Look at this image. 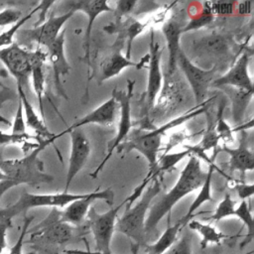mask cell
I'll list each match as a JSON object with an SVG mask.
<instances>
[{
    "mask_svg": "<svg viewBox=\"0 0 254 254\" xmlns=\"http://www.w3.org/2000/svg\"><path fill=\"white\" fill-rule=\"evenodd\" d=\"M205 178L206 172L202 171L199 159L192 155L190 156L175 186L149 208V213L145 221L146 233L155 229L162 218L166 214L171 213L172 208L182 198L198 190L202 186Z\"/></svg>",
    "mask_w": 254,
    "mask_h": 254,
    "instance_id": "6da1fadb",
    "label": "cell"
},
{
    "mask_svg": "<svg viewBox=\"0 0 254 254\" xmlns=\"http://www.w3.org/2000/svg\"><path fill=\"white\" fill-rule=\"evenodd\" d=\"M206 110L207 106L204 102L201 105H196L190 111L168 121L160 127L153 128L152 130L136 132L135 135H132L131 137L127 138V140H125L116 149L117 153H129L132 150L138 151L147 159L149 164V171H152L157 166L158 154L162 144V138L165 135V133L170 129L180 126L181 124L189 121L190 119H192L197 115L204 113Z\"/></svg>",
    "mask_w": 254,
    "mask_h": 254,
    "instance_id": "7a4b0ae2",
    "label": "cell"
},
{
    "mask_svg": "<svg viewBox=\"0 0 254 254\" xmlns=\"http://www.w3.org/2000/svg\"><path fill=\"white\" fill-rule=\"evenodd\" d=\"M55 141L53 139H41L38 146L22 159L3 160L0 157V171L8 177V181L12 182L15 187L23 184L35 187L52 183L54 178L44 171V163L39 159V154Z\"/></svg>",
    "mask_w": 254,
    "mask_h": 254,
    "instance_id": "3957f363",
    "label": "cell"
},
{
    "mask_svg": "<svg viewBox=\"0 0 254 254\" xmlns=\"http://www.w3.org/2000/svg\"><path fill=\"white\" fill-rule=\"evenodd\" d=\"M162 184L159 177L154 178L151 184L147 186L144 192L139 197V200L129 207H126L124 213L117 219L115 230L126 235L133 241V245L139 248L145 244V221L147 213L153 199L161 192Z\"/></svg>",
    "mask_w": 254,
    "mask_h": 254,
    "instance_id": "277c9868",
    "label": "cell"
},
{
    "mask_svg": "<svg viewBox=\"0 0 254 254\" xmlns=\"http://www.w3.org/2000/svg\"><path fill=\"white\" fill-rule=\"evenodd\" d=\"M83 195L84 193H69L64 191L48 194H37L24 191L15 203L0 208V215L12 220L19 214L26 213L31 208L43 206H53L56 208L64 207Z\"/></svg>",
    "mask_w": 254,
    "mask_h": 254,
    "instance_id": "5b68a950",
    "label": "cell"
},
{
    "mask_svg": "<svg viewBox=\"0 0 254 254\" xmlns=\"http://www.w3.org/2000/svg\"><path fill=\"white\" fill-rule=\"evenodd\" d=\"M135 81L128 80L127 90H117L116 88L112 91V96L116 99L118 106L120 108V119L118 123L117 133L115 137L108 142L107 145V154L99 164V166L90 174L91 178H97L98 174L102 171L105 164L111 158L113 152L129 137L130 130L132 128V119H131V98L133 95V87Z\"/></svg>",
    "mask_w": 254,
    "mask_h": 254,
    "instance_id": "8992f818",
    "label": "cell"
},
{
    "mask_svg": "<svg viewBox=\"0 0 254 254\" xmlns=\"http://www.w3.org/2000/svg\"><path fill=\"white\" fill-rule=\"evenodd\" d=\"M125 204V199L116 207H111L104 213H98L91 206L86 215L85 221L93 235L95 248L98 253L111 254V240L115 231L118 211Z\"/></svg>",
    "mask_w": 254,
    "mask_h": 254,
    "instance_id": "52a82bcc",
    "label": "cell"
},
{
    "mask_svg": "<svg viewBox=\"0 0 254 254\" xmlns=\"http://www.w3.org/2000/svg\"><path fill=\"white\" fill-rule=\"evenodd\" d=\"M31 232L29 242H38L51 245H64L74 236V226L60 219V210L53 208L51 213L38 225L28 230Z\"/></svg>",
    "mask_w": 254,
    "mask_h": 254,
    "instance_id": "ba28073f",
    "label": "cell"
},
{
    "mask_svg": "<svg viewBox=\"0 0 254 254\" xmlns=\"http://www.w3.org/2000/svg\"><path fill=\"white\" fill-rule=\"evenodd\" d=\"M177 67L183 71L186 79L188 80L192 90L196 105L203 104L205 102L204 100L208 87H210L211 82L215 78L217 70L216 66H211L208 69L201 68L195 65L188 58L185 52L181 50L177 57Z\"/></svg>",
    "mask_w": 254,
    "mask_h": 254,
    "instance_id": "9c48e42d",
    "label": "cell"
},
{
    "mask_svg": "<svg viewBox=\"0 0 254 254\" xmlns=\"http://www.w3.org/2000/svg\"><path fill=\"white\" fill-rule=\"evenodd\" d=\"M0 61L17 82V87H28L31 77V51L17 43L0 49Z\"/></svg>",
    "mask_w": 254,
    "mask_h": 254,
    "instance_id": "30bf717a",
    "label": "cell"
},
{
    "mask_svg": "<svg viewBox=\"0 0 254 254\" xmlns=\"http://www.w3.org/2000/svg\"><path fill=\"white\" fill-rule=\"evenodd\" d=\"M98 199L104 200L111 206L114 201V192L112 189L107 188L102 190H98L97 189L94 191L84 193L82 197L71 201L63 211H60V219L74 227L81 225L86 219L91 204Z\"/></svg>",
    "mask_w": 254,
    "mask_h": 254,
    "instance_id": "8fae6325",
    "label": "cell"
},
{
    "mask_svg": "<svg viewBox=\"0 0 254 254\" xmlns=\"http://www.w3.org/2000/svg\"><path fill=\"white\" fill-rule=\"evenodd\" d=\"M68 5V11L76 12V11H82L86 14L87 17V26L84 32L83 37V57L81 60L84 61V63L87 64V70H88V78L90 76V69H91V63H90V46H91V31L93 27V23L95 19L100 15L101 13L105 12H113V9L108 5V2L105 0H99V1H88V0H82V1H71L67 2Z\"/></svg>",
    "mask_w": 254,
    "mask_h": 254,
    "instance_id": "7c38bea8",
    "label": "cell"
},
{
    "mask_svg": "<svg viewBox=\"0 0 254 254\" xmlns=\"http://www.w3.org/2000/svg\"><path fill=\"white\" fill-rule=\"evenodd\" d=\"M74 14L72 11H67L66 13L59 16L51 14L47 20L41 25L28 30L18 31L19 38L26 42H35L46 49L57 39V37L62 32V28L65 22Z\"/></svg>",
    "mask_w": 254,
    "mask_h": 254,
    "instance_id": "4fadbf2b",
    "label": "cell"
},
{
    "mask_svg": "<svg viewBox=\"0 0 254 254\" xmlns=\"http://www.w3.org/2000/svg\"><path fill=\"white\" fill-rule=\"evenodd\" d=\"M68 134L70 135V155L64 192H67L71 182L85 166L90 155L89 140L80 128L72 129Z\"/></svg>",
    "mask_w": 254,
    "mask_h": 254,
    "instance_id": "5bb4252c",
    "label": "cell"
},
{
    "mask_svg": "<svg viewBox=\"0 0 254 254\" xmlns=\"http://www.w3.org/2000/svg\"><path fill=\"white\" fill-rule=\"evenodd\" d=\"M249 60L250 55L246 52L243 53L227 72L213 79L210 86L216 88L232 86L237 89L253 91V81L248 70Z\"/></svg>",
    "mask_w": 254,
    "mask_h": 254,
    "instance_id": "9a60e30c",
    "label": "cell"
},
{
    "mask_svg": "<svg viewBox=\"0 0 254 254\" xmlns=\"http://www.w3.org/2000/svg\"><path fill=\"white\" fill-rule=\"evenodd\" d=\"M150 52L148 55L149 60V72H148V81L146 89V107L147 111H151L155 104V100L159 91L162 88L163 75L161 70V55L162 51L160 44L155 41L154 32L151 33V42H150Z\"/></svg>",
    "mask_w": 254,
    "mask_h": 254,
    "instance_id": "2e32d148",
    "label": "cell"
},
{
    "mask_svg": "<svg viewBox=\"0 0 254 254\" xmlns=\"http://www.w3.org/2000/svg\"><path fill=\"white\" fill-rule=\"evenodd\" d=\"M64 37L65 29H64L57 37V39L47 48V59H49L53 68L55 85L58 92L64 97L67 98L64 93L63 83L61 81V76L68 74L71 69V66L69 65L64 54Z\"/></svg>",
    "mask_w": 254,
    "mask_h": 254,
    "instance_id": "e0dca14e",
    "label": "cell"
},
{
    "mask_svg": "<svg viewBox=\"0 0 254 254\" xmlns=\"http://www.w3.org/2000/svg\"><path fill=\"white\" fill-rule=\"evenodd\" d=\"M117 108H118V103L116 99L113 96H111L101 105H99L98 107H96L91 112L84 115L83 117L79 118L73 124L68 126L64 131L58 134L57 137L60 138L61 136L67 134L72 129L80 128L87 124H99V125H105V126L112 125L115 121Z\"/></svg>",
    "mask_w": 254,
    "mask_h": 254,
    "instance_id": "ac0fdd59",
    "label": "cell"
},
{
    "mask_svg": "<svg viewBox=\"0 0 254 254\" xmlns=\"http://www.w3.org/2000/svg\"><path fill=\"white\" fill-rule=\"evenodd\" d=\"M124 43V40L116 38L112 46L111 53L102 59L100 63L99 83H102L103 81L118 75L124 68L130 66H137L136 63L132 62L131 60L127 59L125 56L122 55L121 52Z\"/></svg>",
    "mask_w": 254,
    "mask_h": 254,
    "instance_id": "d6986e66",
    "label": "cell"
},
{
    "mask_svg": "<svg viewBox=\"0 0 254 254\" xmlns=\"http://www.w3.org/2000/svg\"><path fill=\"white\" fill-rule=\"evenodd\" d=\"M240 143L237 148H230L226 144L220 150L229 156L228 167L230 171H238L242 176L247 171H252L254 168V153L248 148L246 131H241Z\"/></svg>",
    "mask_w": 254,
    "mask_h": 254,
    "instance_id": "ffe728a7",
    "label": "cell"
},
{
    "mask_svg": "<svg viewBox=\"0 0 254 254\" xmlns=\"http://www.w3.org/2000/svg\"><path fill=\"white\" fill-rule=\"evenodd\" d=\"M47 60V54L43 50L38 49L31 52V77L33 82V87L39 101L40 113L42 119L44 120V105L43 97L45 94V62Z\"/></svg>",
    "mask_w": 254,
    "mask_h": 254,
    "instance_id": "44dd1931",
    "label": "cell"
},
{
    "mask_svg": "<svg viewBox=\"0 0 254 254\" xmlns=\"http://www.w3.org/2000/svg\"><path fill=\"white\" fill-rule=\"evenodd\" d=\"M219 153V149L215 148L213 150L212 156L210 158V161L208 162V170L206 172V178L202 184V186L199 188V192L197 193L194 200L190 205L187 213L180 219V222L182 223L183 227L188 224V222L191 219L193 216V213L206 201H212V195H211V180L214 170L216 169L215 166V158L217 154Z\"/></svg>",
    "mask_w": 254,
    "mask_h": 254,
    "instance_id": "7402d4cb",
    "label": "cell"
},
{
    "mask_svg": "<svg viewBox=\"0 0 254 254\" xmlns=\"http://www.w3.org/2000/svg\"><path fill=\"white\" fill-rule=\"evenodd\" d=\"M182 25L174 20L170 19L166 21L162 26V33L167 42V48L169 51L168 59V72L173 74L177 69V57L179 52L182 50L180 46V40L182 36Z\"/></svg>",
    "mask_w": 254,
    "mask_h": 254,
    "instance_id": "603a6c76",
    "label": "cell"
},
{
    "mask_svg": "<svg viewBox=\"0 0 254 254\" xmlns=\"http://www.w3.org/2000/svg\"><path fill=\"white\" fill-rule=\"evenodd\" d=\"M19 98L22 101L23 105V112L25 115V124L27 127L32 129L36 133V137L44 140H57L58 137L56 134H53L50 132L48 127L46 126L44 120L39 117L37 112L35 111L33 105L30 103L29 99L27 98V95L25 93V90H23L22 87H17Z\"/></svg>",
    "mask_w": 254,
    "mask_h": 254,
    "instance_id": "cb8c5ba5",
    "label": "cell"
},
{
    "mask_svg": "<svg viewBox=\"0 0 254 254\" xmlns=\"http://www.w3.org/2000/svg\"><path fill=\"white\" fill-rule=\"evenodd\" d=\"M184 228L180 220H178L174 225H169L165 231L161 234L158 240L154 243L145 245L146 254H165L178 240V235L181 229Z\"/></svg>",
    "mask_w": 254,
    "mask_h": 254,
    "instance_id": "d4e9b609",
    "label": "cell"
},
{
    "mask_svg": "<svg viewBox=\"0 0 254 254\" xmlns=\"http://www.w3.org/2000/svg\"><path fill=\"white\" fill-rule=\"evenodd\" d=\"M188 224L191 230L197 232L200 235L201 238L199 244L202 249L207 247L209 244H219L225 238V235L210 223H204L199 220L190 219Z\"/></svg>",
    "mask_w": 254,
    "mask_h": 254,
    "instance_id": "484cf974",
    "label": "cell"
},
{
    "mask_svg": "<svg viewBox=\"0 0 254 254\" xmlns=\"http://www.w3.org/2000/svg\"><path fill=\"white\" fill-rule=\"evenodd\" d=\"M201 49L211 55H225L229 51L228 40L218 34H211L198 41L196 49Z\"/></svg>",
    "mask_w": 254,
    "mask_h": 254,
    "instance_id": "4316f807",
    "label": "cell"
},
{
    "mask_svg": "<svg viewBox=\"0 0 254 254\" xmlns=\"http://www.w3.org/2000/svg\"><path fill=\"white\" fill-rule=\"evenodd\" d=\"M230 96L232 100V116L234 122L237 124L241 121L244 111L252 99L253 91L236 89L230 93Z\"/></svg>",
    "mask_w": 254,
    "mask_h": 254,
    "instance_id": "83f0119b",
    "label": "cell"
},
{
    "mask_svg": "<svg viewBox=\"0 0 254 254\" xmlns=\"http://www.w3.org/2000/svg\"><path fill=\"white\" fill-rule=\"evenodd\" d=\"M234 216L238 217L243 225L247 228V240H245L241 245L249 243L254 236V220L252 215V208L248 200H241L238 206L235 208Z\"/></svg>",
    "mask_w": 254,
    "mask_h": 254,
    "instance_id": "f1b7e54d",
    "label": "cell"
},
{
    "mask_svg": "<svg viewBox=\"0 0 254 254\" xmlns=\"http://www.w3.org/2000/svg\"><path fill=\"white\" fill-rule=\"evenodd\" d=\"M204 113L206 114V118H207L206 129H205V132L203 133L201 141L196 145L201 151L205 153L206 151L210 149L214 150L217 147L219 142V137L215 130V120L212 118L211 114H209L208 110H206Z\"/></svg>",
    "mask_w": 254,
    "mask_h": 254,
    "instance_id": "f546056e",
    "label": "cell"
},
{
    "mask_svg": "<svg viewBox=\"0 0 254 254\" xmlns=\"http://www.w3.org/2000/svg\"><path fill=\"white\" fill-rule=\"evenodd\" d=\"M204 5H206V7H202L200 12L197 15L191 17L190 22L187 23L183 27L182 33H187L190 31H194V30L200 29V28L210 24L213 21L214 15L211 13L208 3H204Z\"/></svg>",
    "mask_w": 254,
    "mask_h": 254,
    "instance_id": "4dcf8cb0",
    "label": "cell"
},
{
    "mask_svg": "<svg viewBox=\"0 0 254 254\" xmlns=\"http://www.w3.org/2000/svg\"><path fill=\"white\" fill-rule=\"evenodd\" d=\"M36 137H32L30 136L28 133L25 135H15V134H7L4 133L3 131L0 130V146H7V145H21L22 149L24 151H29V150H33L35 149L38 144L39 141L41 139H39V141L37 142V144H32L29 143L30 139H33Z\"/></svg>",
    "mask_w": 254,
    "mask_h": 254,
    "instance_id": "1f68e13d",
    "label": "cell"
},
{
    "mask_svg": "<svg viewBox=\"0 0 254 254\" xmlns=\"http://www.w3.org/2000/svg\"><path fill=\"white\" fill-rule=\"evenodd\" d=\"M236 203L237 201L234 200L228 193H226L222 200L216 206L213 214L209 217V219L217 222L228 216H234Z\"/></svg>",
    "mask_w": 254,
    "mask_h": 254,
    "instance_id": "d6a6232c",
    "label": "cell"
},
{
    "mask_svg": "<svg viewBox=\"0 0 254 254\" xmlns=\"http://www.w3.org/2000/svg\"><path fill=\"white\" fill-rule=\"evenodd\" d=\"M40 10L39 5L37 7H35L29 14L23 16L16 24L12 25V27H10L8 30H6L5 32H2L0 34V49H2V47H8L10 45H12L13 42V38L15 36V34H17V32L20 30V28L29 20L31 19V17Z\"/></svg>",
    "mask_w": 254,
    "mask_h": 254,
    "instance_id": "836d02e7",
    "label": "cell"
},
{
    "mask_svg": "<svg viewBox=\"0 0 254 254\" xmlns=\"http://www.w3.org/2000/svg\"><path fill=\"white\" fill-rule=\"evenodd\" d=\"M223 109L224 103L220 104L217 112V118L215 120V130L219 137V140L222 139L224 141H232V129L228 126V124L223 119Z\"/></svg>",
    "mask_w": 254,
    "mask_h": 254,
    "instance_id": "e575fe53",
    "label": "cell"
},
{
    "mask_svg": "<svg viewBox=\"0 0 254 254\" xmlns=\"http://www.w3.org/2000/svg\"><path fill=\"white\" fill-rule=\"evenodd\" d=\"M137 4V1L132 0V1H128V0H121V1H117L116 2V7L113 10L115 13V25H118L121 21L123 17H127L129 16L131 13L134 12L135 6Z\"/></svg>",
    "mask_w": 254,
    "mask_h": 254,
    "instance_id": "d590c367",
    "label": "cell"
},
{
    "mask_svg": "<svg viewBox=\"0 0 254 254\" xmlns=\"http://www.w3.org/2000/svg\"><path fill=\"white\" fill-rule=\"evenodd\" d=\"M33 219H34L33 216H26L24 218V222H23V226H22L20 235H19L16 243L10 249L9 254H24L23 245L25 243V237H26V234L28 233L29 226H30L31 222L33 221ZM28 254H33V253H28Z\"/></svg>",
    "mask_w": 254,
    "mask_h": 254,
    "instance_id": "8d00e7d4",
    "label": "cell"
},
{
    "mask_svg": "<svg viewBox=\"0 0 254 254\" xmlns=\"http://www.w3.org/2000/svg\"><path fill=\"white\" fill-rule=\"evenodd\" d=\"M12 134H15V135L27 134L26 124H25V119H24V112H23V105H22V101L20 98L18 100V106H17L14 122L12 125Z\"/></svg>",
    "mask_w": 254,
    "mask_h": 254,
    "instance_id": "74e56055",
    "label": "cell"
},
{
    "mask_svg": "<svg viewBox=\"0 0 254 254\" xmlns=\"http://www.w3.org/2000/svg\"><path fill=\"white\" fill-rule=\"evenodd\" d=\"M22 12L15 8H7L0 11V27L16 24L22 18Z\"/></svg>",
    "mask_w": 254,
    "mask_h": 254,
    "instance_id": "f35d334b",
    "label": "cell"
},
{
    "mask_svg": "<svg viewBox=\"0 0 254 254\" xmlns=\"http://www.w3.org/2000/svg\"><path fill=\"white\" fill-rule=\"evenodd\" d=\"M165 254H191V240L187 235L183 236Z\"/></svg>",
    "mask_w": 254,
    "mask_h": 254,
    "instance_id": "ab89813d",
    "label": "cell"
},
{
    "mask_svg": "<svg viewBox=\"0 0 254 254\" xmlns=\"http://www.w3.org/2000/svg\"><path fill=\"white\" fill-rule=\"evenodd\" d=\"M235 4L236 3L233 2H213L208 3V6L213 15H229L233 13V10L235 9Z\"/></svg>",
    "mask_w": 254,
    "mask_h": 254,
    "instance_id": "60d3db41",
    "label": "cell"
},
{
    "mask_svg": "<svg viewBox=\"0 0 254 254\" xmlns=\"http://www.w3.org/2000/svg\"><path fill=\"white\" fill-rule=\"evenodd\" d=\"M12 226H13L12 220L0 215V254H2V252L5 250L7 246V242H6L7 231Z\"/></svg>",
    "mask_w": 254,
    "mask_h": 254,
    "instance_id": "b9f144b4",
    "label": "cell"
},
{
    "mask_svg": "<svg viewBox=\"0 0 254 254\" xmlns=\"http://www.w3.org/2000/svg\"><path fill=\"white\" fill-rule=\"evenodd\" d=\"M235 190L237 191V195L241 200L251 199L254 194V185L253 184H245L239 183L235 185Z\"/></svg>",
    "mask_w": 254,
    "mask_h": 254,
    "instance_id": "7bdbcfd3",
    "label": "cell"
},
{
    "mask_svg": "<svg viewBox=\"0 0 254 254\" xmlns=\"http://www.w3.org/2000/svg\"><path fill=\"white\" fill-rule=\"evenodd\" d=\"M7 76H8L7 70L4 68H0V107H1L2 103H4L6 100L13 98L11 89L9 87H7L1 80L3 78H6Z\"/></svg>",
    "mask_w": 254,
    "mask_h": 254,
    "instance_id": "ee69618b",
    "label": "cell"
},
{
    "mask_svg": "<svg viewBox=\"0 0 254 254\" xmlns=\"http://www.w3.org/2000/svg\"><path fill=\"white\" fill-rule=\"evenodd\" d=\"M55 4V1H42L39 3V7H40V11H42L40 13V16H39V19L38 21L35 23V26L34 27H37L39 25H41L42 23L45 22V19H46V12L49 10V8Z\"/></svg>",
    "mask_w": 254,
    "mask_h": 254,
    "instance_id": "f6af8a7d",
    "label": "cell"
},
{
    "mask_svg": "<svg viewBox=\"0 0 254 254\" xmlns=\"http://www.w3.org/2000/svg\"><path fill=\"white\" fill-rule=\"evenodd\" d=\"M236 5L237 7H235V9L241 15H246L251 12V9H252L251 2H240V3H236Z\"/></svg>",
    "mask_w": 254,
    "mask_h": 254,
    "instance_id": "bcb514c9",
    "label": "cell"
},
{
    "mask_svg": "<svg viewBox=\"0 0 254 254\" xmlns=\"http://www.w3.org/2000/svg\"><path fill=\"white\" fill-rule=\"evenodd\" d=\"M137 250H138V248L135 249V252L133 254H136ZM64 253H66V254H102V253H98V252H95V251L94 252L90 251L89 249H87V251L78 250V249H66V250H64Z\"/></svg>",
    "mask_w": 254,
    "mask_h": 254,
    "instance_id": "7dc6e473",
    "label": "cell"
},
{
    "mask_svg": "<svg viewBox=\"0 0 254 254\" xmlns=\"http://www.w3.org/2000/svg\"><path fill=\"white\" fill-rule=\"evenodd\" d=\"M0 123H3V124L8 125V126H11V125H12V123H11L8 119H6L4 116H2L1 114H0Z\"/></svg>",
    "mask_w": 254,
    "mask_h": 254,
    "instance_id": "c3c4849f",
    "label": "cell"
},
{
    "mask_svg": "<svg viewBox=\"0 0 254 254\" xmlns=\"http://www.w3.org/2000/svg\"><path fill=\"white\" fill-rule=\"evenodd\" d=\"M6 180H8V177L2 171H0V182L1 181H6Z\"/></svg>",
    "mask_w": 254,
    "mask_h": 254,
    "instance_id": "681fc988",
    "label": "cell"
}]
</instances>
